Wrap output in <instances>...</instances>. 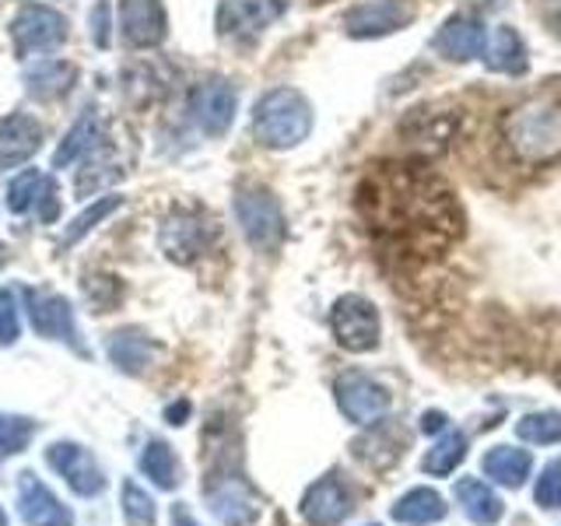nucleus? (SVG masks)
<instances>
[{
    "instance_id": "obj_6",
    "label": "nucleus",
    "mask_w": 561,
    "mask_h": 526,
    "mask_svg": "<svg viewBox=\"0 0 561 526\" xmlns=\"http://www.w3.org/2000/svg\"><path fill=\"white\" fill-rule=\"evenodd\" d=\"M330 327H333L337 344L347 351H373L379 344V333H382L376 306L362 295L337 298L330 309Z\"/></svg>"
},
{
    "instance_id": "obj_31",
    "label": "nucleus",
    "mask_w": 561,
    "mask_h": 526,
    "mask_svg": "<svg viewBox=\"0 0 561 526\" xmlns=\"http://www.w3.org/2000/svg\"><path fill=\"white\" fill-rule=\"evenodd\" d=\"M484 467L495 473L499 481H505V484H519L523 481V473L530 470V456L526 453H519V449H499V453H491L488 460H484Z\"/></svg>"
},
{
    "instance_id": "obj_15",
    "label": "nucleus",
    "mask_w": 561,
    "mask_h": 526,
    "mask_svg": "<svg viewBox=\"0 0 561 526\" xmlns=\"http://www.w3.org/2000/svg\"><path fill=\"white\" fill-rule=\"evenodd\" d=\"M18 508H22L25 526H75L70 508L32 470L18 473Z\"/></svg>"
},
{
    "instance_id": "obj_23",
    "label": "nucleus",
    "mask_w": 561,
    "mask_h": 526,
    "mask_svg": "<svg viewBox=\"0 0 561 526\" xmlns=\"http://www.w3.org/2000/svg\"><path fill=\"white\" fill-rule=\"evenodd\" d=\"M105 351H110V362L130 376L145 373L154 358V344L140 330H116L110 338V344H105Z\"/></svg>"
},
{
    "instance_id": "obj_21",
    "label": "nucleus",
    "mask_w": 561,
    "mask_h": 526,
    "mask_svg": "<svg viewBox=\"0 0 561 526\" xmlns=\"http://www.w3.org/2000/svg\"><path fill=\"white\" fill-rule=\"evenodd\" d=\"M484 64L488 70H499V75H523L526 70V43L523 35L513 25H499L495 32L488 35V46H484Z\"/></svg>"
},
{
    "instance_id": "obj_34",
    "label": "nucleus",
    "mask_w": 561,
    "mask_h": 526,
    "mask_svg": "<svg viewBox=\"0 0 561 526\" xmlns=\"http://www.w3.org/2000/svg\"><path fill=\"white\" fill-rule=\"evenodd\" d=\"M119 295H123V288L116 277H88L84 281V298L92 302L95 312H110Z\"/></svg>"
},
{
    "instance_id": "obj_14",
    "label": "nucleus",
    "mask_w": 561,
    "mask_h": 526,
    "mask_svg": "<svg viewBox=\"0 0 561 526\" xmlns=\"http://www.w3.org/2000/svg\"><path fill=\"white\" fill-rule=\"evenodd\" d=\"M456 130H460V116L449 113V110H414L408 119H403V137L414 151H425V155H443L453 140Z\"/></svg>"
},
{
    "instance_id": "obj_12",
    "label": "nucleus",
    "mask_w": 561,
    "mask_h": 526,
    "mask_svg": "<svg viewBox=\"0 0 561 526\" xmlns=\"http://www.w3.org/2000/svg\"><path fill=\"white\" fill-rule=\"evenodd\" d=\"M484 46H488V32L473 14H453L438 25L432 49L438 53L443 60L449 64H470L484 57Z\"/></svg>"
},
{
    "instance_id": "obj_13",
    "label": "nucleus",
    "mask_w": 561,
    "mask_h": 526,
    "mask_svg": "<svg viewBox=\"0 0 561 526\" xmlns=\"http://www.w3.org/2000/svg\"><path fill=\"white\" fill-rule=\"evenodd\" d=\"M119 32L137 49L162 46L169 32L162 0H119Z\"/></svg>"
},
{
    "instance_id": "obj_33",
    "label": "nucleus",
    "mask_w": 561,
    "mask_h": 526,
    "mask_svg": "<svg viewBox=\"0 0 561 526\" xmlns=\"http://www.w3.org/2000/svg\"><path fill=\"white\" fill-rule=\"evenodd\" d=\"M526 443H561V414H534L519 421Z\"/></svg>"
},
{
    "instance_id": "obj_38",
    "label": "nucleus",
    "mask_w": 561,
    "mask_h": 526,
    "mask_svg": "<svg viewBox=\"0 0 561 526\" xmlns=\"http://www.w3.org/2000/svg\"><path fill=\"white\" fill-rule=\"evenodd\" d=\"M537 499L543 505H561V464L548 467V473H543V481L537 488Z\"/></svg>"
},
{
    "instance_id": "obj_42",
    "label": "nucleus",
    "mask_w": 561,
    "mask_h": 526,
    "mask_svg": "<svg viewBox=\"0 0 561 526\" xmlns=\"http://www.w3.org/2000/svg\"><path fill=\"white\" fill-rule=\"evenodd\" d=\"M0 526H11V523H8V513H4V505H0Z\"/></svg>"
},
{
    "instance_id": "obj_18",
    "label": "nucleus",
    "mask_w": 561,
    "mask_h": 526,
    "mask_svg": "<svg viewBox=\"0 0 561 526\" xmlns=\"http://www.w3.org/2000/svg\"><path fill=\"white\" fill-rule=\"evenodd\" d=\"M274 18L267 0H221L218 4V32L225 39H256Z\"/></svg>"
},
{
    "instance_id": "obj_40",
    "label": "nucleus",
    "mask_w": 561,
    "mask_h": 526,
    "mask_svg": "<svg viewBox=\"0 0 561 526\" xmlns=\"http://www.w3.org/2000/svg\"><path fill=\"white\" fill-rule=\"evenodd\" d=\"M190 414V403L186 400H180V403H172V408L165 411V418L172 421V425H183V418Z\"/></svg>"
},
{
    "instance_id": "obj_2",
    "label": "nucleus",
    "mask_w": 561,
    "mask_h": 526,
    "mask_svg": "<svg viewBox=\"0 0 561 526\" xmlns=\"http://www.w3.org/2000/svg\"><path fill=\"white\" fill-rule=\"evenodd\" d=\"M502 140L523 165H551L561 158V99L534 95L502 116Z\"/></svg>"
},
{
    "instance_id": "obj_24",
    "label": "nucleus",
    "mask_w": 561,
    "mask_h": 526,
    "mask_svg": "<svg viewBox=\"0 0 561 526\" xmlns=\"http://www.w3.org/2000/svg\"><path fill=\"white\" fill-rule=\"evenodd\" d=\"M140 470H145L148 481L162 491H172L180 484V467H175V456L165 438H148V446L140 449Z\"/></svg>"
},
{
    "instance_id": "obj_9",
    "label": "nucleus",
    "mask_w": 561,
    "mask_h": 526,
    "mask_svg": "<svg viewBox=\"0 0 561 526\" xmlns=\"http://www.w3.org/2000/svg\"><path fill=\"white\" fill-rule=\"evenodd\" d=\"M236 110H239L236 88L225 78H207L193 88V95H190V116L207 137H221L232 127Z\"/></svg>"
},
{
    "instance_id": "obj_25",
    "label": "nucleus",
    "mask_w": 561,
    "mask_h": 526,
    "mask_svg": "<svg viewBox=\"0 0 561 526\" xmlns=\"http://www.w3.org/2000/svg\"><path fill=\"white\" fill-rule=\"evenodd\" d=\"M95 137H99V119L88 113V116H81L75 127L67 130V137L60 140V148L53 151V169L75 165L81 155H88V151L95 148Z\"/></svg>"
},
{
    "instance_id": "obj_20",
    "label": "nucleus",
    "mask_w": 561,
    "mask_h": 526,
    "mask_svg": "<svg viewBox=\"0 0 561 526\" xmlns=\"http://www.w3.org/2000/svg\"><path fill=\"white\" fill-rule=\"evenodd\" d=\"M25 92L32 99H43V102H53V99H64L70 88L78 81V67L67 64V60H39L25 67Z\"/></svg>"
},
{
    "instance_id": "obj_19",
    "label": "nucleus",
    "mask_w": 561,
    "mask_h": 526,
    "mask_svg": "<svg viewBox=\"0 0 561 526\" xmlns=\"http://www.w3.org/2000/svg\"><path fill=\"white\" fill-rule=\"evenodd\" d=\"M351 508L347 488L337 478H327L320 484H312L302 499V516L312 526H337Z\"/></svg>"
},
{
    "instance_id": "obj_8",
    "label": "nucleus",
    "mask_w": 561,
    "mask_h": 526,
    "mask_svg": "<svg viewBox=\"0 0 561 526\" xmlns=\"http://www.w3.org/2000/svg\"><path fill=\"white\" fill-rule=\"evenodd\" d=\"M417 18L411 0H365L344 14V32L351 39H382L403 32Z\"/></svg>"
},
{
    "instance_id": "obj_30",
    "label": "nucleus",
    "mask_w": 561,
    "mask_h": 526,
    "mask_svg": "<svg viewBox=\"0 0 561 526\" xmlns=\"http://www.w3.org/2000/svg\"><path fill=\"white\" fill-rule=\"evenodd\" d=\"M43 183H46V175L39 169H28L22 175H14L11 186H8V210H14V215H25L28 207H35V197H39Z\"/></svg>"
},
{
    "instance_id": "obj_37",
    "label": "nucleus",
    "mask_w": 561,
    "mask_h": 526,
    "mask_svg": "<svg viewBox=\"0 0 561 526\" xmlns=\"http://www.w3.org/2000/svg\"><path fill=\"white\" fill-rule=\"evenodd\" d=\"M460 453H463V438L460 435H449L443 446H435V453L428 456V470H449L456 460H460Z\"/></svg>"
},
{
    "instance_id": "obj_41",
    "label": "nucleus",
    "mask_w": 561,
    "mask_h": 526,
    "mask_svg": "<svg viewBox=\"0 0 561 526\" xmlns=\"http://www.w3.org/2000/svg\"><path fill=\"white\" fill-rule=\"evenodd\" d=\"M8 263V245H0V267Z\"/></svg>"
},
{
    "instance_id": "obj_10",
    "label": "nucleus",
    "mask_w": 561,
    "mask_h": 526,
    "mask_svg": "<svg viewBox=\"0 0 561 526\" xmlns=\"http://www.w3.org/2000/svg\"><path fill=\"white\" fill-rule=\"evenodd\" d=\"M46 464L60 473V478L70 484V491H78L81 499H95L105 488V473L99 467V460L84 446L78 443H53L46 449Z\"/></svg>"
},
{
    "instance_id": "obj_7",
    "label": "nucleus",
    "mask_w": 561,
    "mask_h": 526,
    "mask_svg": "<svg viewBox=\"0 0 561 526\" xmlns=\"http://www.w3.org/2000/svg\"><path fill=\"white\" fill-rule=\"evenodd\" d=\"M210 239H215V225H210L204 210H193V207L172 210L162 221V232H158L162 253L175 263H193L210 245Z\"/></svg>"
},
{
    "instance_id": "obj_17",
    "label": "nucleus",
    "mask_w": 561,
    "mask_h": 526,
    "mask_svg": "<svg viewBox=\"0 0 561 526\" xmlns=\"http://www.w3.org/2000/svg\"><path fill=\"white\" fill-rule=\"evenodd\" d=\"M43 145L39 119L28 113H11L0 119V169H14L28 162Z\"/></svg>"
},
{
    "instance_id": "obj_1",
    "label": "nucleus",
    "mask_w": 561,
    "mask_h": 526,
    "mask_svg": "<svg viewBox=\"0 0 561 526\" xmlns=\"http://www.w3.org/2000/svg\"><path fill=\"white\" fill-rule=\"evenodd\" d=\"M362 207L382 236L408 242H449L460 232V207L443 180L417 165L382 169L362 193Z\"/></svg>"
},
{
    "instance_id": "obj_36",
    "label": "nucleus",
    "mask_w": 561,
    "mask_h": 526,
    "mask_svg": "<svg viewBox=\"0 0 561 526\" xmlns=\"http://www.w3.org/2000/svg\"><path fill=\"white\" fill-rule=\"evenodd\" d=\"M88 35H92V43L99 49L110 46V39H113V8H110V0H99V4L92 8V14H88Z\"/></svg>"
},
{
    "instance_id": "obj_43",
    "label": "nucleus",
    "mask_w": 561,
    "mask_h": 526,
    "mask_svg": "<svg viewBox=\"0 0 561 526\" xmlns=\"http://www.w3.org/2000/svg\"><path fill=\"white\" fill-rule=\"evenodd\" d=\"M558 35H561V11H558Z\"/></svg>"
},
{
    "instance_id": "obj_4",
    "label": "nucleus",
    "mask_w": 561,
    "mask_h": 526,
    "mask_svg": "<svg viewBox=\"0 0 561 526\" xmlns=\"http://www.w3.org/2000/svg\"><path fill=\"white\" fill-rule=\"evenodd\" d=\"M236 218L242 236L250 239L253 250L271 253L285 239V215H280V204L271 190L260 186H245L236 193Z\"/></svg>"
},
{
    "instance_id": "obj_26",
    "label": "nucleus",
    "mask_w": 561,
    "mask_h": 526,
    "mask_svg": "<svg viewBox=\"0 0 561 526\" xmlns=\"http://www.w3.org/2000/svg\"><path fill=\"white\" fill-rule=\"evenodd\" d=\"M119 513H123V523H127V526H154L158 505H154V499L137 481H123Z\"/></svg>"
},
{
    "instance_id": "obj_16",
    "label": "nucleus",
    "mask_w": 561,
    "mask_h": 526,
    "mask_svg": "<svg viewBox=\"0 0 561 526\" xmlns=\"http://www.w3.org/2000/svg\"><path fill=\"white\" fill-rule=\"evenodd\" d=\"M337 403L351 421L373 425V421H379L386 408H390V397H386L382 386L376 379H368L365 373H344L337 379Z\"/></svg>"
},
{
    "instance_id": "obj_32",
    "label": "nucleus",
    "mask_w": 561,
    "mask_h": 526,
    "mask_svg": "<svg viewBox=\"0 0 561 526\" xmlns=\"http://www.w3.org/2000/svg\"><path fill=\"white\" fill-rule=\"evenodd\" d=\"M460 499L467 502V508H470V516L473 519H481V523H488V519H499V513H502V502L491 495V491L481 484V481H463L460 484Z\"/></svg>"
},
{
    "instance_id": "obj_28",
    "label": "nucleus",
    "mask_w": 561,
    "mask_h": 526,
    "mask_svg": "<svg viewBox=\"0 0 561 526\" xmlns=\"http://www.w3.org/2000/svg\"><path fill=\"white\" fill-rule=\"evenodd\" d=\"M39 432L32 418H22V414H0V456H18L25 453L32 435Z\"/></svg>"
},
{
    "instance_id": "obj_29",
    "label": "nucleus",
    "mask_w": 561,
    "mask_h": 526,
    "mask_svg": "<svg viewBox=\"0 0 561 526\" xmlns=\"http://www.w3.org/2000/svg\"><path fill=\"white\" fill-rule=\"evenodd\" d=\"M443 516V499L435 495V491H411L408 499L397 505V519L403 523H428V519H438Z\"/></svg>"
},
{
    "instance_id": "obj_5",
    "label": "nucleus",
    "mask_w": 561,
    "mask_h": 526,
    "mask_svg": "<svg viewBox=\"0 0 561 526\" xmlns=\"http://www.w3.org/2000/svg\"><path fill=\"white\" fill-rule=\"evenodd\" d=\"M67 39V18L46 4H25L11 18V43L22 60L57 49Z\"/></svg>"
},
{
    "instance_id": "obj_22",
    "label": "nucleus",
    "mask_w": 561,
    "mask_h": 526,
    "mask_svg": "<svg viewBox=\"0 0 561 526\" xmlns=\"http://www.w3.org/2000/svg\"><path fill=\"white\" fill-rule=\"evenodd\" d=\"M207 502L210 508H215V516L225 523V526H250L260 513V505L256 499L245 491V484L239 481H225L218 488H210L207 491Z\"/></svg>"
},
{
    "instance_id": "obj_39",
    "label": "nucleus",
    "mask_w": 561,
    "mask_h": 526,
    "mask_svg": "<svg viewBox=\"0 0 561 526\" xmlns=\"http://www.w3.org/2000/svg\"><path fill=\"white\" fill-rule=\"evenodd\" d=\"M57 183H53V180H46L43 183V190H39V197H35V210H39V218L43 221H53V218H57Z\"/></svg>"
},
{
    "instance_id": "obj_27",
    "label": "nucleus",
    "mask_w": 561,
    "mask_h": 526,
    "mask_svg": "<svg viewBox=\"0 0 561 526\" xmlns=\"http://www.w3.org/2000/svg\"><path fill=\"white\" fill-rule=\"evenodd\" d=\"M119 204H123V197L119 193H110V197H102V201H95L92 207H84L81 215L67 225V232H64V245H75L78 239H84L92 228L99 225V221H105L113 215V210H119Z\"/></svg>"
},
{
    "instance_id": "obj_11",
    "label": "nucleus",
    "mask_w": 561,
    "mask_h": 526,
    "mask_svg": "<svg viewBox=\"0 0 561 526\" xmlns=\"http://www.w3.org/2000/svg\"><path fill=\"white\" fill-rule=\"evenodd\" d=\"M25 309L28 320L39 338L49 341H67L78 347V323H75V309L64 295L57 291H43V288H28L25 291Z\"/></svg>"
},
{
    "instance_id": "obj_35",
    "label": "nucleus",
    "mask_w": 561,
    "mask_h": 526,
    "mask_svg": "<svg viewBox=\"0 0 561 526\" xmlns=\"http://www.w3.org/2000/svg\"><path fill=\"white\" fill-rule=\"evenodd\" d=\"M22 333V316H18V302H14V291L0 288V347H8L18 341Z\"/></svg>"
},
{
    "instance_id": "obj_3",
    "label": "nucleus",
    "mask_w": 561,
    "mask_h": 526,
    "mask_svg": "<svg viewBox=\"0 0 561 526\" xmlns=\"http://www.w3.org/2000/svg\"><path fill=\"white\" fill-rule=\"evenodd\" d=\"M253 134L263 148L288 151L312 134V105L298 88H271L253 105Z\"/></svg>"
}]
</instances>
